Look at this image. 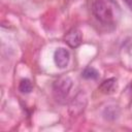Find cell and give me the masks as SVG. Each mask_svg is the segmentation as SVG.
Segmentation results:
<instances>
[{"label": "cell", "mask_w": 132, "mask_h": 132, "mask_svg": "<svg viewBox=\"0 0 132 132\" xmlns=\"http://www.w3.org/2000/svg\"><path fill=\"white\" fill-rule=\"evenodd\" d=\"M92 11L96 19L105 25H113L121 15L120 7L113 0H95Z\"/></svg>", "instance_id": "obj_1"}, {"label": "cell", "mask_w": 132, "mask_h": 132, "mask_svg": "<svg viewBox=\"0 0 132 132\" xmlns=\"http://www.w3.org/2000/svg\"><path fill=\"white\" fill-rule=\"evenodd\" d=\"M72 88V79L69 76H60L53 84V94L57 101L64 102Z\"/></svg>", "instance_id": "obj_2"}, {"label": "cell", "mask_w": 132, "mask_h": 132, "mask_svg": "<svg viewBox=\"0 0 132 132\" xmlns=\"http://www.w3.org/2000/svg\"><path fill=\"white\" fill-rule=\"evenodd\" d=\"M87 105V99L82 93H78L69 105V111L72 116L80 114Z\"/></svg>", "instance_id": "obj_3"}, {"label": "cell", "mask_w": 132, "mask_h": 132, "mask_svg": "<svg viewBox=\"0 0 132 132\" xmlns=\"http://www.w3.org/2000/svg\"><path fill=\"white\" fill-rule=\"evenodd\" d=\"M81 39H82V36H81V32L79 29L77 28H71L64 36V40L65 42L72 48H75L77 47L80 43H81Z\"/></svg>", "instance_id": "obj_4"}, {"label": "cell", "mask_w": 132, "mask_h": 132, "mask_svg": "<svg viewBox=\"0 0 132 132\" xmlns=\"http://www.w3.org/2000/svg\"><path fill=\"white\" fill-rule=\"evenodd\" d=\"M70 60V54L66 48L60 47L54 54V61L59 68H64L68 65Z\"/></svg>", "instance_id": "obj_5"}, {"label": "cell", "mask_w": 132, "mask_h": 132, "mask_svg": "<svg viewBox=\"0 0 132 132\" xmlns=\"http://www.w3.org/2000/svg\"><path fill=\"white\" fill-rule=\"evenodd\" d=\"M116 88H117V79L114 77H110V78L103 80L100 84L98 89L103 94H111V93H113Z\"/></svg>", "instance_id": "obj_6"}, {"label": "cell", "mask_w": 132, "mask_h": 132, "mask_svg": "<svg viewBox=\"0 0 132 132\" xmlns=\"http://www.w3.org/2000/svg\"><path fill=\"white\" fill-rule=\"evenodd\" d=\"M81 76L86 79H97L99 77V72L93 67H87L81 72Z\"/></svg>", "instance_id": "obj_7"}, {"label": "cell", "mask_w": 132, "mask_h": 132, "mask_svg": "<svg viewBox=\"0 0 132 132\" xmlns=\"http://www.w3.org/2000/svg\"><path fill=\"white\" fill-rule=\"evenodd\" d=\"M32 88H33L32 82H31V80L28 79V78L22 79L21 82H20V85H19V90H20V92H21V93H24V94L30 93V92L32 91Z\"/></svg>", "instance_id": "obj_8"}, {"label": "cell", "mask_w": 132, "mask_h": 132, "mask_svg": "<svg viewBox=\"0 0 132 132\" xmlns=\"http://www.w3.org/2000/svg\"><path fill=\"white\" fill-rule=\"evenodd\" d=\"M103 114L104 118L107 120H114L119 114V109L117 106H108L105 108Z\"/></svg>", "instance_id": "obj_9"}, {"label": "cell", "mask_w": 132, "mask_h": 132, "mask_svg": "<svg viewBox=\"0 0 132 132\" xmlns=\"http://www.w3.org/2000/svg\"><path fill=\"white\" fill-rule=\"evenodd\" d=\"M125 2L127 3V5L130 7V9L132 10V0H125Z\"/></svg>", "instance_id": "obj_10"}]
</instances>
